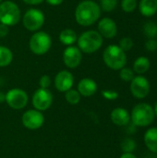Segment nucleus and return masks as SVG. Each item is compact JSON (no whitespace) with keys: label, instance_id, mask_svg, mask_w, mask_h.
I'll return each mask as SVG.
<instances>
[{"label":"nucleus","instance_id":"nucleus-24","mask_svg":"<svg viewBox=\"0 0 157 158\" xmlns=\"http://www.w3.org/2000/svg\"><path fill=\"white\" fill-rule=\"evenodd\" d=\"M118 5V0H100V8L105 12L113 11Z\"/></svg>","mask_w":157,"mask_h":158},{"label":"nucleus","instance_id":"nucleus-22","mask_svg":"<svg viewBox=\"0 0 157 158\" xmlns=\"http://www.w3.org/2000/svg\"><path fill=\"white\" fill-rule=\"evenodd\" d=\"M143 33L148 37L149 39H155L157 37V24L153 21L146 22L143 27Z\"/></svg>","mask_w":157,"mask_h":158},{"label":"nucleus","instance_id":"nucleus-3","mask_svg":"<svg viewBox=\"0 0 157 158\" xmlns=\"http://www.w3.org/2000/svg\"><path fill=\"white\" fill-rule=\"evenodd\" d=\"M103 59L105 64L114 70L123 69L127 63L126 52L116 44H110L105 49L103 53Z\"/></svg>","mask_w":157,"mask_h":158},{"label":"nucleus","instance_id":"nucleus-27","mask_svg":"<svg viewBox=\"0 0 157 158\" xmlns=\"http://www.w3.org/2000/svg\"><path fill=\"white\" fill-rule=\"evenodd\" d=\"M133 44H133V41H132L131 38H130V37H123L122 39H120L118 46L124 52H127V51H130L133 47Z\"/></svg>","mask_w":157,"mask_h":158},{"label":"nucleus","instance_id":"nucleus-11","mask_svg":"<svg viewBox=\"0 0 157 158\" xmlns=\"http://www.w3.org/2000/svg\"><path fill=\"white\" fill-rule=\"evenodd\" d=\"M82 59V53L79 49V47L70 45L68 46L63 53V61L64 64L69 69L77 68Z\"/></svg>","mask_w":157,"mask_h":158},{"label":"nucleus","instance_id":"nucleus-13","mask_svg":"<svg viewBox=\"0 0 157 158\" xmlns=\"http://www.w3.org/2000/svg\"><path fill=\"white\" fill-rule=\"evenodd\" d=\"M97 31L103 38L112 39L118 33V26L111 18H103L99 20L97 25Z\"/></svg>","mask_w":157,"mask_h":158},{"label":"nucleus","instance_id":"nucleus-37","mask_svg":"<svg viewBox=\"0 0 157 158\" xmlns=\"http://www.w3.org/2000/svg\"><path fill=\"white\" fill-rule=\"evenodd\" d=\"M154 111H155V115L157 117V102H156V104H155V106Z\"/></svg>","mask_w":157,"mask_h":158},{"label":"nucleus","instance_id":"nucleus-28","mask_svg":"<svg viewBox=\"0 0 157 158\" xmlns=\"http://www.w3.org/2000/svg\"><path fill=\"white\" fill-rule=\"evenodd\" d=\"M119 76H120L121 80H123L124 81H131L134 78V72L130 69L124 67L123 69H120Z\"/></svg>","mask_w":157,"mask_h":158},{"label":"nucleus","instance_id":"nucleus-32","mask_svg":"<svg viewBox=\"0 0 157 158\" xmlns=\"http://www.w3.org/2000/svg\"><path fill=\"white\" fill-rule=\"evenodd\" d=\"M9 32V27L0 23V38H5Z\"/></svg>","mask_w":157,"mask_h":158},{"label":"nucleus","instance_id":"nucleus-29","mask_svg":"<svg viewBox=\"0 0 157 158\" xmlns=\"http://www.w3.org/2000/svg\"><path fill=\"white\" fill-rule=\"evenodd\" d=\"M102 95L107 100H116L118 97V94L116 91L111 90H105L102 92Z\"/></svg>","mask_w":157,"mask_h":158},{"label":"nucleus","instance_id":"nucleus-4","mask_svg":"<svg viewBox=\"0 0 157 158\" xmlns=\"http://www.w3.org/2000/svg\"><path fill=\"white\" fill-rule=\"evenodd\" d=\"M155 117V115L153 106L146 103H141L134 106L130 118L135 126L146 127L153 123Z\"/></svg>","mask_w":157,"mask_h":158},{"label":"nucleus","instance_id":"nucleus-31","mask_svg":"<svg viewBox=\"0 0 157 158\" xmlns=\"http://www.w3.org/2000/svg\"><path fill=\"white\" fill-rule=\"evenodd\" d=\"M39 83H40L41 88H43V89H47V88L50 86V84H51V79H50L49 76L43 75V76L40 79Z\"/></svg>","mask_w":157,"mask_h":158},{"label":"nucleus","instance_id":"nucleus-26","mask_svg":"<svg viewBox=\"0 0 157 158\" xmlns=\"http://www.w3.org/2000/svg\"><path fill=\"white\" fill-rule=\"evenodd\" d=\"M121 148L124 153H132L136 149V143L130 138L125 139L121 143Z\"/></svg>","mask_w":157,"mask_h":158},{"label":"nucleus","instance_id":"nucleus-34","mask_svg":"<svg viewBox=\"0 0 157 158\" xmlns=\"http://www.w3.org/2000/svg\"><path fill=\"white\" fill-rule=\"evenodd\" d=\"M47 2V4H49L50 6H59L63 3L64 0H45Z\"/></svg>","mask_w":157,"mask_h":158},{"label":"nucleus","instance_id":"nucleus-18","mask_svg":"<svg viewBox=\"0 0 157 158\" xmlns=\"http://www.w3.org/2000/svg\"><path fill=\"white\" fill-rule=\"evenodd\" d=\"M144 143L151 152L157 154V128H151L145 132Z\"/></svg>","mask_w":157,"mask_h":158},{"label":"nucleus","instance_id":"nucleus-15","mask_svg":"<svg viewBox=\"0 0 157 158\" xmlns=\"http://www.w3.org/2000/svg\"><path fill=\"white\" fill-rule=\"evenodd\" d=\"M97 91V84L96 82L89 78H85L82 79L81 81H80L79 84H78V92L80 93V94L83 95V96H92Z\"/></svg>","mask_w":157,"mask_h":158},{"label":"nucleus","instance_id":"nucleus-21","mask_svg":"<svg viewBox=\"0 0 157 158\" xmlns=\"http://www.w3.org/2000/svg\"><path fill=\"white\" fill-rule=\"evenodd\" d=\"M13 59V54L11 50L6 46H0V68L8 66Z\"/></svg>","mask_w":157,"mask_h":158},{"label":"nucleus","instance_id":"nucleus-9","mask_svg":"<svg viewBox=\"0 0 157 158\" xmlns=\"http://www.w3.org/2000/svg\"><path fill=\"white\" fill-rule=\"evenodd\" d=\"M53 103V94L48 89H38L32 96V105L38 111L48 109Z\"/></svg>","mask_w":157,"mask_h":158},{"label":"nucleus","instance_id":"nucleus-25","mask_svg":"<svg viewBox=\"0 0 157 158\" xmlns=\"http://www.w3.org/2000/svg\"><path fill=\"white\" fill-rule=\"evenodd\" d=\"M137 7V0H122L121 8L126 13L133 12Z\"/></svg>","mask_w":157,"mask_h":158},{"label":"nucleus","instance_id":"nucleus-38","mask_svg":"<svg viewBox=\"0 0 157 158\" xmlns=\"http://www.w3.org/2000/svg\"><path fill=\"white\" fill-rule=\"evenodd\" d=\"M2 2H3V0H0V4H1Z\"/></svg>","mask_w":157,"mask_h":158},{"label":"nucleus","instance_id":"nucleus-10","mask_svg":"<svg viewBox=\"0 0 157 158\" xmlns=\"http://www.w3.org/2000/svg\"><path fill=\"white\" fill-rule=\"evenodd\" d=\"M130 92L133 96L138 99L145 98L150 92V83L148 80L142 75L134 77L130 83Z\"/></svg>","mask_w":157,"mask_h":158},{"label":"nucleus","instance_id":"nucleus-1","mask_svg":"<svg viewBox=\"0 0 157 158\" xmlns=\"http://www.w3.org/2000/svg\"><path fill=\"white\" fill-rule=\"evenodd\" d=\"M101 16L100 6L93 0H83L75 9V19L82 27L93 25Z\"/></svg>","mask_w":157,"mask_h":158},{"label":"nucleus","instance_id":"nucleus-5","mask_svg":"<svg viewBox=\"0 0 157 158\" xmlns=\"http://www.w3.org/2000/svg\"><path fill=\"white\" fill-rule=\"evenodd\" d=\"M20 19L21 12L16 3L7 0L0 4V23L11 27L18 24Z\"/></svg>","mask_w":157,"mask_h":158},{"label":"nucleus","instance_id":"nucleus-14","mask_svg":"<svg viewBox=\"0 0 157 158\" xmlns=\"http://www.w3.org/2000/svg\"><path fill=\"white\" fill-rule=\"evenodd\" d=\"M74 83L73 75L68 70L58 72L55 78V86L59 92H68L71 89Z\"/></svg>","mask_w":157,"mask_h":158},{"label":"nucleus","instance_id":"nucleus-30","mask_svg":"<svg viewBox=\"0 0 157 158\" xmlns=\"http://www.w3.org/2000/svg\"><path fill=\"white\" fill-rule=\"evenodd\" d=\"M145 48L149 52H155L157 50V42L155 39H148V41L145 43Z\"/></svg>","mask_w":157,"mask_h":158},{"label":"nucleus","instance_id":"nucleus-17","mask_svg":"<svg viewBox=\"0 0 157 158\" xmlns=\"http://www.w3.org/2000/svg\"><path fill=\"white\" fill-rule=\"evenodd\" d=\"M139 9L144 17L154 16L157 12V0H141Z\"/></svg>","mask_w":157,"mask_h":158},{"label":"nucleus","instance_id":"nucleus-20","mask_svg":"<svg viewBox=\"0 0 157 158\" xmlns=\"http://www.w3.org/2000/svg\"><path fill=\"white\" fill-rule=\"evenodd\" d=\"M149 69H150V60L146 56H140L134 61L133 64L134 72L142 75L147 72Z\"/></svg>","mask_w":157,"mask_h":158},{"label":"nucleus","instance_id":"nucleus-2","mask_svg":"<svg viewBox=\"0 0 157 158\" xmlns=\"http://www.w3.org/2000/svg\"><path fill=\"white\" fill-rule=\"evenodd\" d=\"M78 47L81 53L93 54L98 51L104 42L101 34L94 30H90L82 32L77 39Z\"/></svg>","mask_w":157,"mask_h":158},{"label":"nucleus","instance_id":"nucleus-19","mask_svg":"<svg viewBox=\"0 0 157 158\" xmlns=\"http://www.w3.org/2000/svg\"><path fill=\"white\" fill-rule=\"evenodd\" d=\"M77 33L72 29H64L59 33V41L67 46L73 45V44L77 42Z\"/></svg>","mask_w":157,"mask_h":158},{"label":"nucleus","instance_id":"nucleus-7","mask_svg":"<svg viewBox=\"0 0 157 158\" xmlns=\"http://www.w3.org/2000/svg\"><path fill=\"white\" fill-rule=\"evenodd\" d=\"M44 14L38 8H30L23 15L22 22L26 30L30 31H38L44 24Z\"/></svg>","mask_w":157,"mask_h":158},{"label":"nucleus","instance_id":"nucleus-12","mask_svg":"<svg viewBox=\"0 0 157 158\" xmlns=\"http://www.w3.org/2000/svg\"><path fill=\"white\" fill-rule=\"evenodd\" d=\"M44 117L38 110H28L22 116V123L29 130H37L43 124Z\"/></svg>","mask_w":157,"mask_h":158},{"label":"nucleus","instance_id":"nucleus-35","mask_svg":"<svg viewBox=\"0 0 157 158\" xmlns=\"http://www.w3.org/2000/svg\"><path fill=\"white\" fill-rule=\"evenodd\" d=\"M120 158H137L132 153H124Z\"/></svg>","mask_w":157,"mask_h":158},{"label":"nucleus","instance_id":"nucleus-39","mask_svg":"<svg viewBox=\"0 0 157 158\" xmlns=\"http://www.w3.org/2000/svg\"><path fill=\"white\" fill-rule=\"evenodd\" d=\"M156 42H157V39H156Z\"/></svg>","mask_w":157,"mask_h":158},{"label":"nucleus","instance_id":"nucleus-16","mask_svg":"<svg viewBox=\"0 0 157 158\" xmlns=\"http://www.w3.org/2000/svg\"><path fill=\"white\" fill-rule=\"evenodd\" d=\"M111 120L114 124L118 126H126L130 120V113L121 107L116 108L111 113Z\"/></svg>","mask_w":157,"mask_h":158},{"label":"nucleus","instance_id":"nucleus-33","mask_svg":"<svg viewBox=\"0 0 157 158\" xmlns=\"http://www.w3.org/2000/svg\"><path fill=\"white\" fill-rule=\"evenodd\" d=\"M25 4L27 5H31V6H36L43 2V0H22Z\"/></svg>","mask_w":157,"mask_h":158},{"label":"nucleus","instance_id":"nucleus-6","mask_svg":"<svg viewBox=\"0 0 157 158\" xmlns=\"http://www.w3.org/2000/svg\"><path fill=\"white\" fill-rule=\"evenodd\" d=\"M29 46L33 54L37 56L44 55L52 46L51 36L47 32L43 31H35L30 38Z\"/></svg>","mask_w":157,"mask_h":158},{"label":"nucleus","instance_id":"nucleus-8","mask_svg":"<svg viewBox=\"0 0 157 158\" xmlns=\"http://www.w3.org/2000/svg\"><path fill=\"white\" fill-rule=\"evenodd\" d=\"M6 102L13 109H21L28 103V95L21 89H11L6 94Z\"/></svg>","mask_w":157,"mask_h":158},{"label":"nucleus","instance_id":"nucleus-36","mask_svg":"<svg viewBox=\"0 0 157 158\" xmlns=\"http://www.w3.org/2000/svg\"><path fill=\"white\" fill-rule=\"evenodd\" d=\"M4 101H6V94L0 93V103H2Z\"/></svg>","mask_w":157,"mask_h":158},{"label":"nucleus","instance_id":"nucleus-23","mask_svg":"<svg viewBox=\"0 0 157 158\" xmlns=\"http://www.w3.org/2000/svg\"><path fill=\"white\" fill-rule=\"evenodd\" d=\"M66 100L71 104V105H76L80 102L81 100V94L78 91L76 90H68V92H66Z\"/></svg>","mask_w":157,"mask_h":158}]
</instances>
